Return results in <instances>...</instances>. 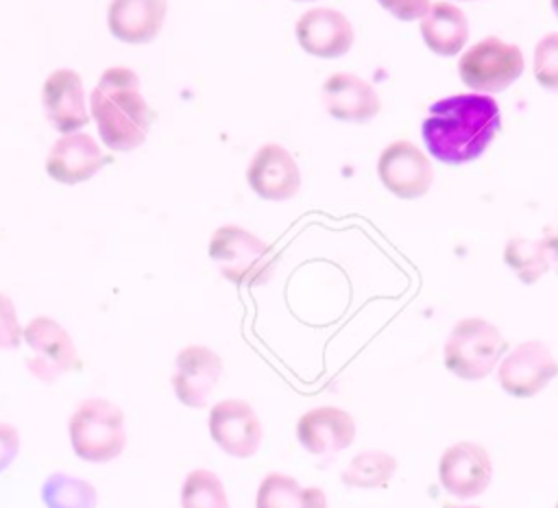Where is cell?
I'll return each mask as SVG.
<instances>
[{"mask_svg":"<svg viewBox=\"0 0 558 508\" xmlns=\"http://www.w3.org/2000/svg\"><path fill=\"white\" fill-rule=\"evenodd\" d=\"M255 508H327L318 486H301L286 473H268L255 495Z\"/></svg>","mask_w":558,"mask_h":508,"instance_id":"44dd1931","label":"cell"},{"mask_svg":"<svg viewBox=\"0 0 558 508\" xmlns=\"http://www.w3.org/2000/svg\"><path fill=\"white\" fill-rule=\"evenodd\" d=\"M246 183L264 201H288L299 194L301 172L283 146L264 144L246 168Z\"/></svg>","mask_w":558,"mask_h":508,"instance_id":"5bb4252c","label":"cell"},{"mask_svg":"<svg viewBox=\"0 0 558 508\" xmlns=\"http://www.w3.org/2000/svg\"><path fill=\"white\" fill-rule=\"evenodd\" d=\"M493 477L488 451L473 440H462L447 447L438 462V482L460 499L477 497L486 491Z\"/></svg>","mask_w":558,"mask_h":508,"instance_id":"30bf717a","label":"cell"},{"mask_svg":"<svg viewBox=\"0 0 558 508\" xmlns=\"http://www.w3.org/2000/svg\"><path fill=\"white\" fill-rule=\"evenodd\" d=\"M222 375V360L205 344H190L179 351L172 371L177 399L187 408H205Z\"/></svg>","mask_w":558,"mask_h":508,"instance_id":"7c38bea8","label":"cell"},{"mask_svg":"<svg viewBox=\"0 0 558 508\" xmlns=\"http://www.w3.org/2000/svg\"><path fill=\"white\" fill-rule=\"evenodd\" d=\"M462 2H469V0H462Z\"/></svg>","mask_w":558,"mask_h":508,"instance_id":"d6a6232c","label":"cell"},{"mask_svg":"<svg viewBox=\"0 0 558 508\" xmlns=\"http://www.w3.org/2000/svg\"><path fill=\"white\" fill-rule=\"evenodd\" d=\"M397 471V458L377 451V449H366L357 453L344 469L342 473V484L351 488H377L384 486Z\"/></svg>","mask_w":558,"mask_h":508,"instance_id":"7402d4cb","label":"cell"},{"mask_svg":"<svg viewBox=\"0 0 558 508\" xmlns=\"http://www.w3.org/2000/svg\"><path fill=\"white\" fill-rule=\"evenodd\" d=\"M214 443L233 458H248L262 445V421L244 399H222L209 412Z\"/></svg>","mask_w":558,"mask_h":508,"instance_id":"8fae6325","label":"cell"},{"mask_svg":"<svg viewBox=\"0 0 558 508\" xmlns=\"http://www.w3.org/2000/svg\"><path fill=\"white\" fill-rule=\"evenodd\" d=\"M209 257L220 275L235 286H264L277 268L275 251L238 225L218 227L209 240Z\"/></svg>","mask_w":558,"mask_h":508,"instance_id":"3957f363","label":"cell"},{"mask_svg":"<svg viewBox=\"0 0 558 508\" xmlns=\"http://www.w3.org/2000/svg\"><path fill=\"white\" fill-rule=\"evenodd\" d=\"M556 508H558V504H556Z\"/></svg>","mask_w":558,"mask_h":508,"instance_id":"836d02e7","label":"cell"},{"mask_svg":"<svg viewBox=\"0 0 558 508\" xmlns=\"http://www.w3.org/2000/svg\"><path fill=\"white\" fill-rule=\"evenodd\" d=\"M377 2L397 20H403V22L421 20L429 9V0H377Z\"/></svg>","mask_w":558,"mask_h":508,"instance_id":"83f0119b","label":"cell"},{"mask_svg":"<svg viewBox=\"0 0 558 508\" xmlns=\"http://www.w3.org/2000/svg\"><path fill=\"white\" fill-rule=\"evenodd\" d=\"M166 9V0H111L107 11L109 33L126 44H148L159 35Z\"/></svg>","mask_w":558,"mask_h":508,"instance_id":"d6986e66","label":"cell"},{"mask_svg":"<svg viewBox=\"0 0 558 508\" xmlns=\"http://www.w3.org/2000/svg\"><path fill=\"white\" fill-rule=\"evenodd\" d=\"M558 375V362L541 340L517 344L499 364V386L512 397H534Z\"/></svg>","mask_w":558,"mask_h":508,"instance_id":"ba28073f","label":"cell"},{"mask_svg":"<svg viewBox=\"0 0 558 508\" xmlns=\"http://www.w3.org/2000/svg\"><path fill=\"white\" fill-rule=\"evenodd\" d=\"M41 105L48 122L59 133H76L89 122L83 81L74 70H54L41 89Z\"/></svg>","mask_w":558,"mask_h":508,"instance_id":"2e32d148","label":"cell"},{"mask_svg":"<svg viewBox=\"0 0 558 508\" xmlns=\"http://www.w3.org/2000/svg\"><path fill=\"white\" fill-rule=\"evenodd\" d=\"M181 508H229L218 475L207 469L190 471L181 486Z\"/></svg>","mask_w":558,"mask_h":508,"instance_id":"d4e9b609","label":"cell"},{"mask_svg":"<svg viewBox=\"0 0 558 508\" xmlns=\"http://www.w3.org/2000/svg\"><path fill=\"white\" fill-rule=\"evenodd\" d=\"M534 76L541 87L558 92V33H549L536 44Z\"/></svg>","mask_w":558,"mask_h":508,"instance_id":"484cf974","label":"cell"},{"mask_svg":"<svg viewBox=\"0 0 558 508\" xmlns=\"http://www.w3.org/2000/svg\"><path fill=\"white\" fill-rule=\"evenodd\" d=\"M421 35L432 52L451 57L458 55L469 39V20L462 9L449 2H434L421 17Z\"/></svg>","mask_w":558,"mask_h":508,"instance_id":"ffe728a7","label":"cell"},{"mask_svg":"<svg viewBox=\"0 0 558 508\" xmlns=\"http://www.w3.org/2000/svg\"><path fill=\"white\" fill-rule=\"evenodd\" d=\"M70 443L74 453L87 462H109L126 445L124 412L100 397L85 399L70 416Z\"/></svg>","mask_w":558,"mask_h":508,"instance_id":"5b68a950","label":"cell"},{"mask_svg":"<svg viewBox=\"0 0 558 508\" xmlns=\"http://www.w3.org/2000/svg\"><path fill=\"white\" fill-rule=\"evenodd\" d=\"M377 174L388 192L405 201L427 194L434 181V168L425 153L405 140L392 142L381 150Z\"/></svg>","mask_w":558,"mask_h":508,"instance_id":"9c48e42d","label":"cell"},{"mask_svg":"<svg viewBox=\"0 0 558 508\" xmlns=\"http://www.w3.org/2000/svg\"><path fill=\"white\" fill-rule=\"evenodd\" d=\"M22 342V327L13 301L0 292V349H15Z\"/></svg>","mask_w":558,"mask_h":508,"instance_id":"4316f807","label":"cell"},{"mask_svg":"<svg viewBox=\"0 0 558 508\" xmlns=\"http://www.w3.org/2000/svg\"><path fill=\"white\" fill-rule=\"evenodd\" d=\"M464 85L477 92H501L523 72L521 48L499 37H484L473 44L458 63Z\"/></svg>","mask_w":558,"mask_h":508,"instance_id":"52a82bcc","label":"cell"},{"mask_svg":"<svg viewBox=\"0 0 558 508\" xmlns=\"http://www.w3.org/2000/svg\"><path fill=\"white\" fill-rule=\"evenodd\" d=\"M501 124L499 107L484 94H458L429 107L423 120V142L434 159L460 166L477 159Z\"/></svg>","mask_w":558,"mask_h":508,"instance_id":"6da1fadb","label":"cell"},{"mask_svg":"<svg viewBox=\"0 0 558 508\" xmlns=\"http://www.w3.org/2000/svg\"><path fill=\"white\" fill-rule=\"evenodd\" d=\"M442 508H480V506H458V504H445Z\"/></svg>","mask_w":558,"mask_h":508,"instance_id":"f546056e","label":"cell"},{"mask_svg":"<svg viewBox=\"0 0 558 508\" xmlns=\"http://www.w3.org/2000/svg\"><path fill=\"white\" fill-rule=\"evenodd\" d=\"M504 351H508V342L497 325L469 316L451 329L442 347V360L456 377L473 382L490 375Z\"/></svg>","mask_w":558,"mask_h":508,"instance_id":"277c9868","label":"cell"},{"mask_svg":"<svg viewBox=\"0 0 558 508\" xmlns=\"http://www.w3.org/2000/svg\"><path fill=\"white\" fill-rule=\"evenodd\" d=\"M296 438L312 456H327L347 449L355 440V421L336 406H323L301 414Z\"/></svg>","mask_w":558,"mask_h":508,"instance_id":"e0dca14e","label":"cell"},{"mask_svg":"<svg viewBox=\"0 0 558 508\" xmlns=\"http://www.w3.org/2000/svg\"><path fill=\"white\" fill-rule=\"evenodd\" d=\"M46 508H96V488L81 477L52 473L41 486Z\"/></svg>","mask_w":558,"mask_h":508,"instance_id":"603a6c76","label":"cell"},{"mask_svg":"<svg viewBox=\"0 0 558 508\" xmlns=\"http://www.w3.org/2000/svg\"><path fill=\"white\" fill-rule=\"evenodd\" d=\"M294 2H310V0H294Z\"/></svg>","mask_w":558,"mask_h":508,"instance_id":"1f68e13d","label":"cell"},{"mask_svg":"<svg viewBox=\"0 0 558 508\" xmlns=\"http://www.w3.org/2000/svg\"><path fill=\"white\" fill-rule=\"evenodd\" d=\"M22 340L28 347L24 355L28 373L44 384H52L61 375L81 368L70 334L48 316H35L28 320L22 329Z\"/></svg>","mask_w":558,"mask_h":508,"instance_id":"8992f818","label":"cell"},{"mask_svg":"<svg viewBox=\"0 0 558 508\" xmlns=\"http://www.w3.org/2000/svg\"><path fill=\"white\" fill-rule=\"evenodd\" d=\"M323 100L329 116L342 122H366L381 107L375 87L351 72L331 74L323 85Z\"/></svg>","mask_w":558,"mask_h":508,"instance_id":"ac0fdd59","label":"cell"},{"mask_svg":"<svg viewBox=\"0 0 558 508\" xmlns=\"http://www.w3.org/2000/svg\"><path fill=\"white\" fill-rule=\"evenodd\" d=\"M551 7H554V13L558 15V0H551Z\"/></svg>","mask_w":558,"mask_h":508,"instance_id":"4dcf8cb0","label":"cell"},{"mask_svg":"<svg viewBox=\"0 0 558 508\" xmlns=\"http://www.w3.org/2000/svg\"><path fill=\"white\" fill-rule=\"evenodd\" d=\"M299 46L318 59H338L353 46V26L344 13L327 7L305 11L294 26Z\"/></svg>","mask_w":558,"mask_h":508,"instance_id":"4fadbf2b","label":"cell"},{"mask_svg":"<svg viewBox=\"0 0 558 508\" xmlns=\"http://www.w3.org/2000/svg\"><path fill=\"white\" fill-rule=\"evenodd\" d=\"M504 259L523 283H536L549 270V257L543 240L512 238L504 249Z\"/></svg>","mask_w":558,"mask_h":508,"instance_id":"cb8c5ba5","label":"cell"},{"mask_svg":"<svg viewBox=\"0 0 558 508\" xmlns=\"http://www.w3.org/2000/svg\"><path fill=\"white\" fill-rule=\"evenodd\" d=\"M107 161L109 157L92 135L65 133L52 144L46 159V172L59 183L74 185L92 179Z\"/></svg>","mask_w":558,"mask_h":508,"instance_id":"9a60e30c","label":"cell"},{"mask_svg":"<svg viewBox=\"0 0 558 508\" xmlns=\"http://www.w3.org/2000/svg\"><path fill=\"white\" fill-rule=\"evenodd\" d=\"M89 113L109 150L126 153L146 142L155 111L140 92V78L129 68H109L89 94Z\"/></svg>","mask_w":558,"mask_h":508,"instance_id":"7a4b0ae2","label":"cell"},{"mask_svg":"<svg viewBox=\"0 0 558 508\" xmlns=\"http://www.w3.org/2000/svg\"><path fill=\"white\" fill-rule=\"evenodd\" d=\"M20 434L11 423L0 421V471H4L17 456Z\"/></svg>","mask_w":558,"mask_h":508,"instance_id":"f1b7e54d","label":"cell"}]
</instances>
